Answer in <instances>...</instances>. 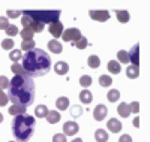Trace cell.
<instances>
[{
    "mask_svg": "<svg viewBox=\"0 0 150 142\" xmlns=\"http://www.w3.org/2000/svg\"><path fill=\"white\" fill-rule=\"evenodd\" d=\"M8 99L20 106H30L35 102V82L29 75H14L8 85Z\"/></svg>",
    "mask_w": 150,
    "mask_h": 142,
    "instance_id": "obj_1",
    "label": "cell"
},
{
    "mask_svg": "<svg viewBox=\"0 0 150 142\" xmlns=\"http://www.w3.org/2000/svg\"><path fill=\"white\" fill-rule=\"evenodd\" d=\"M21 66H23L24 72H26V75H29L30 78L44 76L50 72V69H51V57H50L44 49L35 48L23 57Z\"/></svg>",
    "mask_w": 150,
    "mask_h": 142,
    "instance_id": "obj_2",
    "label": "cell"
},
{
    "mask_svg": "<svg viewBox=\"0 0 150 142\" xmlns=\"http://www.w3.org/2000/svg\"><path fill=\"white\" fill-rule=\"evenodd\" d=\"M35 127H36V120L29 114L17 115L12 120V133H14L18 142L29 141L35 133Z\"/></svg>",
    "mask_w": 150,
    "mask_h": 142,
    "instance_id": "obj_3",
    "label": "cell"
},
{
    "mask_svg": "<svg viewBox=\"0 0 150 142\" xmlns=\"http://www.w3.org/2000/svg\"><path fill=\"white\" fill-rule=\"evenodd\" d=\"M21 14L27 15L29 18H32L33 21L36 22H41V24H54L59 21L60 15H62V11L59 9H54V11H30V9H26V11H21Z\"/></svg>",
    "mask_w": 150,
    "mask_h": 142,
    "instance_id": "obj_4",
    "label": "cell"
},
{
    "mask_svg": "<svg viewBox=\"0 0 150 142\" xmlns=\"http://www.w3.org/2000/svg\"><path fill=\"white\" fill-rule=\"evenodd\" d=\"M21 24H23V27H27V29H30L33 33H41V32L44 30V27H45L44 24L33 21L32 18H29L27 15H24V14H21Z\"/></svg>",
    "mask_w": 150,
    "mask_h": 142,
    "instance_id": "obj_5",
    "label": "cell"
},
{
    "mask_svg": "<svg viewBox=\"0 0 150 142\" xmlns=\"http://www.w3.org/2000/svg\"><path fill=\"white\" fill-rule=\"evenodd\" d=\"M81 36H83V34H81V32H80L78 29H66L63 33H62L63 41H65V42H72V44L77 42Z\"/></svg>",
    "mask_w": 150,
    "mask_h": 142,
    "instance_id": "obj_6",
    "label": "cell"
},
{
    "mask_svg": "<svg viewBox=\"0 0 150 142\" xmlns=\"http://www.w3.org/2000/svg\"><path fill=\"white\" fill-rule=\"evenodd\" d=\"M89 15H90L92 20L99 21V22H105V21L110 20V12L105 11V9H96V11L93 9V11L89 12Z\"/></svg>",
    "mask_w": 150,
    "mask_h": 142,
    "instance_id": "obj_7",
    "label": "cell"
},
{
    "mask_svg": "<svg viewBox=\"0 0 150 142\" xmlns=\"http://www.w3.org/2000/svg\"><path fill=\"white\" fill-rule=\"evenodd\" d=\"M128 56H129V61L132 63V66L140 67V44H135L128 53Z\"/></svg>",
    "mask_w": 150,
    "mask_h": 142,
    "instance_id": "obj_8",
    "label": "cell"
},
{
    "mask_svg": "<svg viewBox=\"0 0 150 142\" xmlns=\"http://www.w3.org/2000/svg\"><path fill=\"white\" fill-rule=\"evenodd\" d=\"M80 130V126L75 121H66L63 124V135L65 136H75Z\"/></svg>",
    "mask_w": 150,
    "mask_h": 142,
    "instance_id": "obj_9",
    "label": "cell"
},
{
    "mask_svg": "<svg viewBox=\"0 0 150 142\" xmlns=\"http://www.w3.org/2000/svg\"><path fill=\"white\" fill-rule=\"evenodd\" d=\"M107 114H108L107 106L104 105V103H99V105L93 109V118H95L96 121H102V120L107 117Z\"/></svg>",
    "mask_w": 150,
    "mask_h": 142,
    "instance_id": "obj_10",
    "label": "cell"
},
{
    "mask_svg": "<svg viewBox=\"0 0 150 142\" xmlns=\"http://www.w3.org/2000/svg\"><path fill=\"white\" fill-rule=\"evenodd\" d=\"M50 33L53 34V37L57 41V37H60L62 36V33H63V24H62L60 21H57V22H54V24H50Z\"/></svg>",
    "mask_w": 150,
    "mask_h": 142,
    "instance_id": "obj_11",
    "label": "cell"
},
{
    "mask_svg": "<svg viewBox=\"0 0 150 142\" xmlns=\"http://www.w3.org/2000/svg\"><path fill=\"white\" fill-rule=\"evenodd\" d=\"M107 129H110L111 133H119L122 130V123L117 118H110L107 123Z\"/></svg>",
    "mask_w": 150,
    "mask_h": 142,
    "instance_id": "obj_12",
    "label": "cell"
},
{
    "mask_svg": "<svg viewBox=\"0 0 150 142\" xmlns=\"http://www.w3.org/2000/svg\"><path fill=\"white\" fill-rule=\"evenodd\" d=\"M54 72L57 75H66L69 72V64L66 61H57L54 64Z\"/></svg>",
    "mask_w": 150,
    "mask_h": 142,
    "instance_id": "obj_13",
    "label": "cell"
},
{
    "mask_svg": "<svg viewBox=\"0 0 150 142\" xmlns=\"http://www.w3.org/2000/svg\"><path fill=\"white\" fill-rule=\"evenodd\" d=\"M92 100H93V94L87 88H84L80 93V102L83 103V105H89V103H92Z\"/></svg>",
    "mask_w": 150,
    "mask_h": 142,
    "instance_id": "obj_14",
    "label": "cell"
},
{
    "mask_svg": "<svg viewBox=\"0 0 150 142\" xmlns=\"http://www.w3.org/2000/svg\"><path fill=\"white\" fill-rule=\"evenodd\" d=\"M107 69H108V72H111L112 75H117V73H120V72H122V66H120V63H119V61H116V60L108 61Z\"/></svg>",
    "mask_w": 150,
    "mask_h": 142,
    "instance_id": "obj_15",
    "label": "cell"
},
{
    "mask_svg": "<svg viewBox=\"0 0 150 142\" xmlns=\"http://www.w3.org/2000/svg\"><path fill=\"white\" fill-rule=\"evenodd\" d=\"M62 48H63V46H62V44L59 41H56V39L48 42V49L51 51L53 54H60L62 53Z\"/></svg>",
    "mask_w": 150,
    "mask_h": 142,
    "instance_id": "obj_16",
    "label": "cell"
},
{
    "mask_svg": "<svg viewBox=\"0 0 150 142\" xmlns=\"http://www.w3.org/2000/svg\"><path fill=\"white\" fill-rule=\"evenodd\" d=\"M47 121L50 123V124H56V123H59L60 121V112L59 111H48V114H47Z\"/></svg>",
    "mask_w": 150,
    "mask_h": 142,
    "instance_id": "obj_17",
    "label": "cell"
},
{
    "mask_svg": "<svg viewBox=\"0 0 150 142\" xmlns=\"http://www.w3.org/2000/svg\"><path fill=\"white\" fill-rule=\"evenodd\" d=\"M117 112H119L120 117H123V118L129 117V114H131V111H129V103H125V102H122L120 105L117 106Z\"/></svg>",
    "mask_w": 150,
    "mask_h": 142,
    "instance_id": "obj_18",
    "label": "cell"
},
{
    "mask_svg": "<svg viewBox=\"0 0 150 142\" xmlns=\"http://www.w3.org/2000/svg\"><path fill=\"white\" fill-rule=\"evenodd\" d=\"M56 106H57L59 111H65V109H68V108H69V99L65 97V96L59 97V99L56 100Z\"/></svg>",
    "mask_w": 150,
    "mask_h": 142,
    "instance_id": "obj_19",
    "label": "cell"
},
{
    "mask_svg": "<svg viewBox=\"0 0 150 142\" xmlns=\"http://www.w3.org/2000/svg\"><path fill=\"white\" fill-rule=\"evenodd\" d=\"M126 76L128 78H131V79H135V78H138L140 76V67L138 66H131L126 69Z\"/></svg>",
    "mask_w": 150,
    "mask_h": 142,
    "instance_id": "obj_20",
    "label": "cell"
},
{
    "mask_svg": "<svg viewBox=\"0 0 150 142\" xmlns=\"http://www.w3.org/2000/svg\"><path fill=\"white\" fill-rule=\"evenodd\" d=\"M9 114L17 117V115H24L26 114V106H20V105H12L9 108Z\"/></svg>",
    "mask_w": 150,
    "mask_h": 142,
    "instance_id": "obj_21",
    "label": "cell"
},
{
    "mask_svg": "<svg viewBox=\"0 0 150 142\" xmlns=\"http://www.w3.org/2000/svg\"><path fill=\"white\" fill-rule=\"evenodd\" d=\"M95 141L96 142H107L108 141V133L104 130V129H98L95 132Z\"/></svg>",
    "mask_w": 150,
    "mask_h": 142,
    "instance_id": "obj_22",
    "label": "cell"
},
{
    "mask_svg": "<svg viewBox=\"0 0 150 142\" xmlns=\"http://www.w3.org/2000/svg\"><path fill=\"white\" fill-rule=\"evenodd\" d=\"M116 17H117V20L122 22V24H125V22H128L129 21V18H131V15H129V12L128 11H116Z\"/></svg>",
    "mask_w": 150,
    "mask_h": 142,
    "instance_id": "obj_23",
    "label": "cell"
},
{
    "mask_svg": "<svg viewBox=\"0 0 150 142\" xmlns=\"http://www.w3.org/2000/svg\"><path fill=\"white\" fill-rule=\"evenodd\" d=\"M87 64H89V67H92V69H98L101 66V58L98 56H90L89 60H87Z\"/></svg>",
    "mask_w": 150,
    "mask_h": 142,
    "instance_id": "obj_24",
    "label": "cell"
},
{
    "mask_svg": "<svg viewBox=\"0 0 150 142\" xmlns=\"http://www.w3.org/2000/svg\"><path fill=\"white\" fill-rule=\"evenodd\" d=\"M47 114H48V108H47L45 105H39V106H36V108H35V115H36V117L45 118V117H47Z\"/></svg>",
    "mask_w": 150,
    "mask_h": 142,
    "instance_id": "obj_25",
    "label": "cell"
},
{
    "mask_svg": "<svg viewBox=\"0 0 150 142\" xmlns=\"http://www.w3.org/2000/svg\"><path fill=\"white\" fill-rule=\"evenodd\" d=\"M18 34H21L23 41H33V36H35V33H33L30 29H27V27H24Z\"/></svg>",
    "mask_w": 150,
    "mask_h": 142,
    "instance_id": "obj_26",
    "label": "cell"
},
{
    "mask_svg": "<svg viewBox=\"0 0 150 142\" xmlns=\"http://www.w3.org/2000/svg\"><path fill=\"white\" fill-rule=\"evenodd\" d=\"M107 99L110 102H117L120 99V91H119V90H116V88H111L110 91L107 93Z\"/></svg>",
    "mask_w": 150,
    "mask_h": 142,
    "instance_id": "obj_27",
    "label": "cell"
},
{
    "mask_svg": "<svg viewBox=\"0 0 150 142\" xmlns=\"http://www.w3.org/2000/svg\"><path fill=\"white\" fill-rule=\"evenodd\" d=\"M112 84V78L108 75H101L99 76V85L101 87H111Z\"/></svg>",
    "mask_w": 150,
    "mask_h": 142,
    "instance_id": "obj_28",
    "label": "cell"
},
{
    "mask_svg": "<svg viewBox=\"0 0 150 142\" xmlns=\"http://www.w3.org/2000/svg\"><path fill=\"white\" fill-rule=\"evenodd\" d=\"M117 58H119V63H123V64L129 63V56H128L126 51H123V49H120L117 53Z\"/></svg>",
    "mask_w": 150,
    "mask_h": 142,
    "instance_id": "obj_29",
    "label": "cell"
},
{
    "mask_svg": "<svg viewBox=\"0 0 150 142\" xmlns=\"http://www.w3.org/2000/svg\"><path fill=\"white\" fill-rule=\"evenodd\" d=\"M5 32H6V34L9 36V39H11L12 36H17V34L20 33V32H18V27H17L15 24H9V25H8V29H6Z\"/></svg>",
    "mask_w": 150,
    "mask_h": 142,
    "instance_id": "obj_30",
    "label": "cell"
},
{
    "mask_svg": "<svg viewBox=\"0 0 150 142\" xmlns=\"http://www.w3.org/2000/svg\"><path fill=\"white\" fill-rule=\"evenodd\" d=\"M9 58L14 61V63H18V60L23 58V56H21V49H12V51H11V54H9Z\"/></svg>",
    "mask_w": 150,
    "mask_h": 142,
    "instance_id": "obj_31",
    "label": "cell"
},
{
    "mask_svg": "<svg viewBox=\"0 0 150 142\" xmlns=\"http://www.w3.org/2000/svg\"><path fill=\"white\" fill-rule=\"evenodd\" d=\"M74 46H77L78 49H84V48H87V46H89V42H87V37L81 36L80 39L74 44Z\"/></svg>",
    "mask_w": 150,
    "mask_h": 142,
    "instance_id": "obj_32",
    "label": "cell"
},
{
    "mask_svg": "<svg viewBox=\"0 0 150 142\" xmlns=\"http://www.w3.org/2000/svg\"><path fill=\"white\" fill-rule=\"evenodd\" d=\"M21 49L26 51V53H29V51L35 49V42L33 41H23L21 42Z\"/></svg>",
    "mask_w": 150,
    "mask_h": 142,
    "instance_id": "obj_33",
    "label": "cell"
},
{
    "mask_svg": "<svg viewBox=\"0 0 150 142\" xmlns=\"http://www.w3.org/2000/svg\"><path fill=\"white\" fill-rule=\"evenodd\" d=\"M11 70L14 72V75H24V73H26V72H24V69H23V66H21V64H18V63L12 64Z\"/></svg>",
    "mask_w": 150,
    "mask_h": 142,
    "instance_id": "obj_34",
    "label": "cell"
},
{
    "mask_svg": "<svg viewBox=\"0 0 150 142\" xmlns=\"http://www.w3.org/2000/svg\"><path fill=\"white\" fill-rule=\"evenodd\" d=\"M14 45H15V42L12 41V39H3V42H2V48L3 49H8V51H12L14 49Z\"/></svg>",
    "mask_w": 150,
    "mask_h": 142,
    "instance_id": "obj_35",
    "label": "cell"
},
{
    "mask_svg": "<svg viewBox=\"0 0 150 142\" xmlns=\"http://www.w3.org/2000/svg\"><path fill=\"white\" fill-rule=\"evenodd\" d=\"M80 84H81L84 88L90 87V85H92V78H90L89 75H83L81 78H80Z\"/></svg>",
    "mask_w": 150,
    "mask_h": 142,
    "instance_id": "obj_36",
    "label": "cell"
},
{
    "mask_svg": "<svg viewBox=\"0 0 150 142\" xmlns=\"http://www.w3.org/2000/svg\"><path fill=\"white\" fill-rule=\"evenodd\" d=\"M17 17H21V11H12V9H8L6 11V18H17Z\"/></svg>",
    "mask_w": 150,
    "mask_h": 142,
    "instance_id": "obj_37",
    "label": "cell"
},
{
    "mask_svg": "<svg viewBox=\"0 0 150 142\" xmlns=\"http://www.w3.org/2000/svg\"><path fill=\"white\" fill-rule=\"evenodd\" d=\"M9 85V79L6 78L5 75H0V90H5Z\"/></svg>",
    "mask_w": 150,
    "mask_h": 142,
    "instance_id": "obj_38",
    "label": "cell"
},
{
    "mask_svg": "<svg viewBox=\"0 0 150 142\" xmlns=\"http://www.w3.org/2000/svg\"><path fill=\"white\" fill-rule=\"evenodd\" d=\"M8 102H9L8 94H6V93H3V90H0V106L8 105Z\"/></svg>",
    "mask_w": 150,
    "mask_h": 142,
    "instance_id": "obj_39",
    "label": "cell"
},
{
    "mask_svg": "<svg viewBox=\"0 0 150 142\" xmlns=\"http://www.w3.org/2000/svg\"><path fill=\"white\" fill-rule=\"evenodd\" d=\"M129 111L134 112V114H138V112H140V103H138V102L129 103Z\"/></svg>",
    "mask_w": 150,
    "mask_h": 142,
    "instance_id": "obj_40",
    "label": "cell"
},
{
    "mask_svg": "<svg viewBox=\"0 0 150 142\" xmlns=\"http://www.w3.org/2000/svg\"><path fill=\"white\" fill-rule=\"evenodd\" d=\"M9 24L11 22H9V20L6 17H0V30H6Z\"/></svg>",
    "mask_w": 150,
    "mask_h": 142,
    "instance_id": "obj_41",
    "label": "cell"
},
{
    "mask_svg": "<svg viewBox=\"0 0 150 142\" xmlns=\"http://www.w3.org/2000/svg\"><path fill=\"white\" fill-rule=\"evenodd\" d=\"M53 142H68V141H66V136L63 133H56L53 136Z\"/></svg>",
    "mask_w": 150,
    "mask_h": 142,
    "instance_id": "obj_42",
    "label": "cell"
},
{
    "mask_svg": "<svg viewBox=\"0 0 150 142\" xmlns=\"http://www.w3.org/2000/svg\"><path fill=\"white\" fill-rule=\"evenodd\" d=\"M71 114H72V117H80V115L83 114L81 106H74V108L71 109Z\"/></svg>",
    "mask_w": 150,
    "mask_h": 142,
    "instance_id": "obj_43",
    "label": "cell"
},
{
    "mask_svg": "<svg viewBox=\"0 0 150 142\" xmlns=\"http://www.w3.org/2000/svg\"><path fill=\"white\" fill-rule=\"evenodd\" d=\"M119 142H132V138H131V135H122L119 138Z\"/></svg>",
    "mask_w": 150,
    "mask_h": 142,
    "instance_id": "obj_44",
    "label": "cell"
},
{
    "mask_svg": "<svg viewBox=\"0 0 150 142\" xmlns=\"http://www.w3.org/2000/svg\"><path fill=\"white\" fill-rule=\"evenodd\" d=\"M134 126H135V127H140V118H138V117L134 118Z\"/></svg>",
    "mask_w": 150,
    "mask_h": 142,
    "instance_id": "obj_45",
    "label": "cell"
},
{
    "mask_svg": "<svg viewBox=\"0 0 150 142\" xmlns=\"http://www.w3.org/2000/svg\"><path fill=\"white\" fill-rule=\"evenodd\" d=\"M71 142H83V139H81V138H75V139L71 141Z\"/></svg>",
    "mask_w": 150,
    "mask_h": 142,
    "instance_id": "obj_46",
    "label": "cell"
},
{
    "mask_svg": "<svg viewBox=\"0 0 150 142\" xmlns=\"http://www.w3.org/2000/svg\"><path fill=\"white\" fill-rule=\"evenodd\" d=\"M2 121H3V114L0 112V123H2Z\"/></svg>",
    "mask_w": 150,
    "mask_h": 142,
    "instance_id": "obj_47",
    "label": "cell"
},
{
    "mask_svg": "<svg viewBox=\"0 0 150 142\" xmlns=\"http://www.w3.org/2000/svg\"><path fill=\"white\" fill-rule=\"evenodd\" d=\"M9 142H15V141H9Z\"/></svg>",
    "mask_w": 150,
    "mask_h": 142,
    "instance_id": "obj_48",
    "label": "cell"
}]
</instances>
